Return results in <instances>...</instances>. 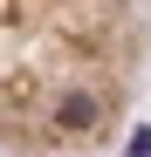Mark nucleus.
Returning a JSON list of instances; mask_svg holds the SVG:
<instances>
[{
    "label": "nucleus",
    "instance_id": "obj_1",
    "mask_svg": "<svg viewBox=\"0 0 151 157\" xmlns=\"http://www.w3.org/2000/svg\"><path fill=\"white\" fill-rule=\"evenodd\" d=\"M144 68L151 0H0V157L110 150Z\"/></svg>",
    "mask_w": 151,
    "mask_h": 157
}]
</instances>
